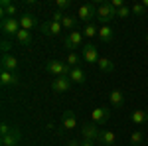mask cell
<instances>
[{
	"instance_id": "d4e9b609",
	"label": "cell",
	"mask_w": 148,
	"mask_h": 146,
	"mask_svg": "<svg viewBox=\"0 0 148 146\" xmlns=\"http://www.w3.org/2000/svg\"><path fill=\"white\" fill-rule=\"evenodd\" d=\"M79 61H81V57L77 51H69L67 57H65V63H67L69 67H79Z\"/></svg>"
},
{
	"instance_id": "8992f818",
	"label": "cell",
	"mask_w": 148,
	"mask_h": 146,
	"mask_svg": "<svg viewBox=\"0 0 148 146\" xmlns=\"http://www.w3.org/2000/svg\"><path fill=\"white\" fill-rule=\"evenodd\" d=\"M111 119V111L107 107H97L95 111L91 112V123L101 126V124H107V121Z\"/></svg>"
},
{
	"instance_id": "44dd1931",
	"label": "cell",
	"mask_w": 148,
	"mask_h": 146,
	"mask_svg": "<svg viewBox=\"0 0 148 146\" xmlns=\"http://www.w3.org/2000/svg\"><path fill=\"white\" fill-rule=\"evenodd\" d=\"M101 42H105V44H109V42H113V38H114V32H113V28L111 26H101L99 28V36H97Z\"/></svg>"
},
{
	"instance_id": "8d00e7d4",
	"label": "cell",
	"mask_w": 148,
	"mask_h": 146,
	"mask_svg": "<svg viewBox=\"0 0 148 146\" xmlns=\"http://www.w3.org/2000/svg\"><path fill=\"white\" fill-rule=\"evenodd\" d=\"M142 4H144V6H146V10H148V0H142Z\"/></svg>"
},
{
	"instance_id": "4316f807",
	"label": "cell",
	"mask_w": 148,
	"mask_h": 146,
	"mask_svg": "<svg viewBox=\"0 0 148 146\" xmlns=\"http://www.w3.org/2000/svg\"><path fill=\"white\" fill-rule=\"evenodd\" d=\"M130 12L136 14V16H144V14H146V6H144L142 2H134V4L130 6Z\"/></svg>"
},
{
	"instance_id": "9a60e30c",
	"label": "cell",
	"mask_w": 148,
	"mask_h": 146,
	"mask_svg": "<svg viewBox=\"0 0 148 146\" xmlns=\"http://www.w3.org/2000/svg\"><path fill=\"white\" fill-rule=\"evenodd\" d=\"M0 6H2V18H16L18 14L16 4H12L10 0H0Z\"/></svg>"
},
{
	"instance_id": "30bf717a",
	"label": "cell",
	"mask_w": 148,
	"mask_h": 146,
	"mask_svg": "<svg viewBox=\"0 0 148 146\" xmlns=\"http://www.w3.org/2000/svg\"><path fill=\"white\" fill-rule=\"evenodd\" d=\"M0 140H2V146H18V142L22 140V132H20L18 126H14V128L10 130V134L2 136Z\"/></svg>"
},
{
	"instance_id": "e575fe53",
	"label": "cell",
	"mask_w": 148,
	"mask_h": 146,
	"mask_svg": "<svg viewBox=\"0 0 148 146\" xmlns=\"http://www.w3.org/2000/svg\"><path fill=\"white\" fill-rule=\"evenodd\" d=\"M67 146H81L79 140H67Z\"/></svg>"
},
{
	"instance_id": "3957f363",
	"label": "cell",
	"mask_w": 148,
	"mask_h": 146,
	"mask_svg": "<svg viewBox=\"0 0 148 146\" xmlns=\"http://www.w3.org/2000/svg\"><path fill=\"white\" fill-rule=\"evenodd\" d=\"M46 69H47V73H51V75H56V77L69 75V71H71V67H69L65 61H61V59H49L46 63Z\"/></svg>"
},
{
	"instance_id": "cb8c5ba5",
	"label": "cell",
	"mask_w": 148,
	"mask_h": 146,
	"mask_svg": "<svg viewBox=\"0 0 148 146\" xmlns=\"http://www.w3.org/2000/svg\"><path fill=\"white\" fill-rule=\"evenodd\" d=\"M61 26H63V30H67V34H69V32L77 30V18H73V16H65L63 22H61Z\"/></svg>"
},
{
	"instance_id": "ffe728a7",
	"label": "cell",
	"mask_w": 148,
	"mask_h": 146,
	"mask_svg": "<svg viewBox=\"0 0 148 146\" xmlns=\"http://www.w3.org/2000/svg\"><path fill=\"white\" fill-rule=\"evenodd\" d=\"M130 121L136 124V126H142V124L148 123V112L142 111V109H138V111H132V114H130Z\"/></svg>"
},
{
	"instance_id": "4dcf8cb0",
	"label": "cell",
	"mask_w": 148,
	"mask_h": 146,
	"mask_svg": "<svg viewBox=\"0 0 148 146\" xmlns=\"http://www.w3.org/2000/svg\"><path fill=\"white\" fill-rule=\"evenodd\" d=\"M12 128H14V126H10V124L6 123V121H2V123H0V134H2V136L10 134V130H12Z\"/></svg>"
},
{
	"instance_id": "f1b7e54d",
	"label": "cell",
	"mask_w": 148,
	"mask_h": 146,
	"mask_svg": "<svg viewBox=\"0 0 148 146\" xmlns=\"http://www.w3.org/2000/svg\"><path fill=\"white\" fill-rule=\"evenodd\" d=\"M63 18H65V14H63V12H59V10H53L51 14H49V20H51V22H57V24L63 22Z\"/></svg>"
},
{
	"instance_id": "836d02e7",
	"label": "cell",
	"mask_w": 148,
	"mask_h": 146,
	"mask_svg": "<svg viewBox=\"0 0 148 146\" xmlns=\"http://www.w3.org/2000/svg\"><path fill=\"white\" fill-rule=\"evenodd\" d=\"M10 47H12V44L8 42V40H2V51H4V53H8Z\"/></svg>"
},
{
	"instance_id": "83f0119b",
	"label": "cell",
	"mask_w": 148,
	"mask_h": 146,
	"mask_svg": "<svg viewBox=\"0 0 148 146\" xmlns=\"http://www.w3.org/2000/svg\"><path fill=\"white\" fill-rule=\"evenodd\" d=\"M142 140H144V136H142V132H140V130H134V132L130 134V144L140 146V144H142Z\"/></svg>"
},
{
	"instance_id": "52a82bcc",
	"label": "cell",
	"mask_w": 148,
	"mask_h": 146,
	"mask_svg": "<svg viewBox=\"0 0 148 146\" xmlns=\"http://www.w3.org/2000/svg\"><path fill=\"white\" fill-rule=\"evenodd\" d=\"M81 57L87 61V63H99V51H97V45L93 44H87L81 47Z\"/></svg>"
},
{
	"instance_id": "74e56055",
	"label": "cell",
	"mask_w": 148,
	"mask_h": 146,
	"mask_svg": "<svg viewBox=\"0 0 148 146\" xmlns=\"http://www.w3.org/2000/svg\"><path fill=\"white\" fill-rule=\"evenodd\" d=\"M146 42H148V34H146Z\"/></svg>"
},
{
	"instance_id": "8fae6325",
	"label": "cell",
	"mask_w": 148,
	"mask_h": 146,
	"mask_svg": "<svg viewBox=\"0 0 148 146\" xmlns=\"http://www.w3.org/2000/svg\"><path fill=\"white\" fill-rule=\"evenodd\" d=\"M40 30H42V34H46V36H59L61 32H63V26L57 24V22L47 20V22H44L42 26H40Z\"/></svg>"
},
{
	"instance_id": "4fadbf2b",
	"label": "cell",
	"mask_w": 148,
	"mask_h": 146,
	"mask_svg": "<svg viewBox=\"0 0 148 146\" xmlns=\"http://www.w3.org/2000/svg\"><path fill=\"white\" fill-rule=\"evenodd\" d=\"M0 65L4 71H10V73H16V69H18V59L10 53H4L2 59H0Z\"/></svg>"
},
{
	"instance_id": "7c38bea8",
	"label": "cell",
	"mask_w": 148,
	"mask_h": 146,
	"mask_svg": "<svg viewBox=\"0 0 148 146\" xmlns=\"http://www.w3.org/2000/svg\"><path fill=\"white\" fill-rule=\"evenodd\" d=\"M18 22H20V28H22V30H28V32H32L36 26H38V20H36V16H34V14H30V12L22 14V16L18 18Z\"/></svg>"
},
{
	"instance_id": "d6a6232c",
	"label": "cell",
	"mask_w": 148,
	"mask_h": 146,
	"mask_svg": "<svg viewBox=\"0 0 148 146\" xmlns=\"http://www.w3.org/2000/svg\"><path fill=\"white\" fill-rule=\"evenodd\" d=\"M111 6H113L114 10H119V8L125 6V2H123V0H111Z\"/></svg>"
},
{
	"instance_id": "7a4b0ae2",
	"label": "cell",
	"mask_w": 148,
	"mask_h": 146,
	"mask_svg": "<svg viewBox=\"0 0 148 146\" xmlns=\"http://www.w3.org/2000/svg\"><path fill=\"white\" fill-rule=\"evenodd\" d=\"M77 18L81 22L87 24H93V20L97 18V2H87V4H81L79 10H77Z\"/></svg>"
},
{
	"instance_id": "484cf974",
	"label": "cell",
	"mask_w": 148,
	"mask_h": 146,
	"mask_svg": "<svg viewBox=\"0 0 148 146\" xmlns=\"http://www.w3.org/2000/svg\"><path fill=\"white\" fill-rule=\"evenodd\" d=\"M83 36L89 38V40H91V38H97V36H99V28H97L95 24H87V26L83 28Z\"/></svg>"
},
{
	"instance_id": "d590c367",
	"label": "cell",
	"mask_w": 148,
	"mask_h": 146,
	"mask_svg": "<svg viewBox=\"0 0 148 146\" xmlns=\"http://www.w3.org/2000/svg\"><path fill=\"white\" fill-rule=\"evenodd\" d=\"M81 146H93L91 140H81Z\"/></svg>"
},
{
	"instance_id": "7402d4cb",
	"label": "cell",
	"mask_w": 148,
	"mask_h": 146,
	"mask_svg": "<svg viewBox=\"0 0 148 146\" xmlns=\"http://www.w3.org/2000/svg\"><path fill=\"white\" fill-rule=\"evenodd\" d=\"M14 40H16L20 45H30V44H32V34H30L28 30H20V32L16 34Z\"/></svg>"
},
{
	"instance_id": "e0dca14e",
	"label": "cell",
	"mask_w": 148,
	"mask_h": 146,
	"mask_svg": "<svg viewBox=\"0 0 148 146\" xmlns=\"http://www.w3.org/2000/svg\"><path fill=\"white\" fill-rule=\"evenodd\" d=\"M61 126H63L65 130L75 128V126H77V117H75V112L73 111H65L63 112V117H61Z\"/></svg>"
},
{
	"instance_id": "9c48e42d",
	"label": "cell",
	"mask_w": 148,
	"mask_h": 146,
	"mask_svg": "<svg viewBox=\"0 0 148 146\" xmlns=\"http://www.w3.org/2000/svg\"><path fill=\"white\" fill-rule=\"evenodd\" d=\"M51 89L56 93H67L71 89V79L69 75H61V77H56L51 81Z\"/></svg>"
},
{
	"instance_id": "277c9868",
	"label": "cell",
	"mask_w": 148,
	"mask_h": 146,
	"mask_svg": "<svg viewBox=\"0 0 148 146\" xmlns=\"http://www.w3.org/2000/svg\"><path fill=\"white\" fill-rule=\"evenodd\" d=\"M83 42H85V36H83V32H77V30L69 32L63 38V45L67 47L69 51H75V47H83Z\"/></svg>"
},
{
	"instance_id": "5b68a950",
	"label": "cell",
	"mask_w": 148,
	"mask_h": 146,
	"mask_svg": "<svg viewBox=\"0 0 148 146\" xmlns=\"http://www.w3.org/2000/svg\"><path fill=\"white\" fill-rule=\"evenodd\" d=\"M0 28H2V32H4L6 36H12V38H16V34L22 30V28H20V22H18V18H2Z\"/></svg>"
},
{
	"instance_id": "6da1fadb",
	"label": "cell",
	"mask_w": 148,
	"mask_h": 146,
	"mask_svg": "<svg viewBox=\"0 0 148 146\" xmlns=\"http://www.w3.org/2000/svg\"><path fill=\"white\" fill-rule=\"evenodd\" d=\"M113 18H116V10L111 6V2H97V20L103 26H109Z\"/></svg>"
},
{
	"instance_id": "ac0fdd59",
	"label": "cell",
	"mask_w": 148,
	"mask_h": 146,
	"mask_svg": "<svg viewBox=\"0 0 148 146\" xmlns=\"http://www.w3.org/2000/svg\"><path fill=\"white\" fill-rule=\"evenodd\" d=\"M97 142H101L103 146H113L114 142H116V134H114L113 130H101Z\"/></svg>"
},
{
	"instance_id": "f546056e",
	"label": "cell",
	"mask_w": 148,
	"mask_h": 146,
	"mask_svg": "<svg viewBox=\"0 0 148 146\" xmlns=\"http://www.w3.org/2000/svg\"><path fill=\"white\" fill-rule=\"evenodd\" d=\"M67 8H71V0H56V10L63 12Z\"/></svg>"
},
{
	"instance_id": "5bb4252c",
	"label": "cell",
	"mask_w": 148,
	"mask_h": 146,
	"mask_svg": "<svg viewBox=\"0 0 148 146\" xmlns=\"http://www.w3.org/2000/svg\"><path fill=\"white\" fill-rule=\"evenodd\" d=\"M0 83H2V87H16L18 83H20V79L16 73H10V71H4L2 69V73H0Z\"/></svg>"
},
{
	"instance_id": "2e32d148",
	"label": "cell",
	"mask_w": 148,
	"mask_h": 146,
	"mask_svg": "<svg viewBox=\"0 0 148 146\" xmlns=\"http://www.w3.org/2000/svg\"><path fill=\"white\" fill-rule=\"evenodd\" d=\"M109 103H111V107H114V109H123V105H125V95H123V91L113 89L109 93Z\"/></svg>"
},
{
	"instance_id": "d6986e66",
	"label": "cell",
	"mask_w": 148,
	"mask_h": 146,
	"mask_svg": "<svg viewBox=\"0 0 148 146\" xmlns=\"http://www.w3.org/2000/svg\"><path fill=\"white\" fill-rule=\"evenodd\" d=\"M69 79H71V83H85V79H87V75H85V71H83V67H71V71H69Z\"/></svg>"
},
{
	"instance_id": "603a6c76",
	"label": "cell",
	"mask_w": 148,
	"mask_h": 146,
	"mask_svg": "<svg viewBox=\"0 0 148 146\" xmlns=\"http://www.w3.org/2000/svg\"><path fill=\"white\" fill-rule=\"evenodd\" d=\"M97 65H99V69H101L103 73H113L114 71V63L111 61V59H107V57H101Z\"/></svg>"
},
{
	"instance_id": "1f68e13d",
	"label": "cell",
	"mask_w": 148,
	"mask_h": 146,
	"mask_svg": "<svg viewBox=\"0 0 148 146\" xmlns=\"http://www.w3.org/2000/svg\"><path fill=\"white\" fill-rule=\"evenodd\" d=\"M128 16H130V8L128 6H123V8L116 10V18H128Z\"/></svg>"
},
{
	"instance_id": "ba28073f",
	"label": "cell",
	"mask_w": 148,
	"mask_h": 146,
	"mask_svg": "<svg viewBox=\"0 0 148 146\" xmlns=\"http://www.w3.org/2000/svg\"><path fill=\"white\" fill-rule=\"evenodd\" d=\"M99 126L93 123H87L81 126V134H83V140H91V142H97V138H99Z\"/></svg>"
}]
</instances>
